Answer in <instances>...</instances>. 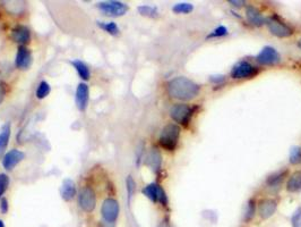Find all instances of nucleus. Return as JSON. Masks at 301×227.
<instances>
[{"mask_svg": "<svg viewBox=\"0 0 301 227\" xmlns=\"http://www.w3.org/2000/svg\"><path fill=\"white\" fill-rule=\"evenodd\" d=\"M98 25L100 29L111 35H118L120 32L119 26L115 22H98Z\"/></svg>", "mask_w": 301, "mask_h": 227, "instance_id": "obj_23", "label": "nucleus"}, {"mask_svg": "<svg viewBox=\"0 0 301 227\" xmlns=\"http://www.w3.org/2000/svg\"><path fill=\"white\" fill-rule=\"evenodd\" d=\"M246 17L255 26H262L265 23V18L259 13L257 8H255L254 6H248L246 8Z\"/></svg>", "mask_w": 301, "mask_h": 227, "instance_id": "obj_18", "label": "nucleus"}, {"mask_svg": "<svg viewBox=\"0 0 301 227\" xmlns=\"http://www.w3.org/2000/svg\"><path fill=\"white\" fill-rule=\"evenodd\" d=\"M71 65L74 66V69L77 72L78 76L81 77L83 81H88L91 77V71L85 63L82 61H73Z\"/></svg>", "mask_w": 301, "mask_h": 227, "instance_id": "obj_21", "label": "nucleus"}, {"mask_svg": "<svg viewBox=\"0 0 301 227\" xmlns=\"http://www.w3.org/2000/svg\"><path fill=\"white\" fill-rule=\"evenodd\" d=\"M192 9H194V6L189 2H180L172 7V10L177 14H188L192 11Z\"/></svg>", "mask_w": 301, "mask_h": 227, "instance_id": "obj_26", "label": "nucleus"}, {"mask_svg": "<svg viewBox=\"0 0 301 227\" xmlns=\"http://www.w3.org/2000/svg\"><path fill=\"white\" fill-rule=\"evenodd\" d=\"M5 95H6V87L2 84H0V103H1L3 99H5Z\"/></svg>", "mask_w": 301, "mask_h": 227, "instance_id": "obj_36", "label": "nucleus"}, {"mask_svg": "<svg viewBox=\"0 0 301 227\" xmlns=\"http://www.w3.org/2000/svg\"><path fill=\"white\" fill-rule=\"evenodd\" d=\"M76 193H77V189H76L75 182L70 178H66L61 184V190H60V194L61 198L65 201H70L75 198Z\"/></svg>", "mask_w": 301, "mask_h": 227, "instance_id": "obj_17", "label": "nucleus"}, {"mask_svg": "<svg viewBox=\"0 0 301 227\" xmlns=\"http://www.w3.org/2000/svg\"><path fill=\"white\" fill-rule=\"evenodd\" d=\"M278 209V202L274 199L266 198L260 200L258 204V214L262 220H268L275 214Z\"/></svg>", "mask_w": 301, "mask_h": 227, "instance_id": "obj_14", "label": "nucleus"}, {"mask_svg": "<svg viewBox=\"0 0 301 227\" xmlns=\"http://www.w3.org/2000/svg\"><path fill=\"white\" fill-rule=\"evenodd\" d=\"M51 92V86L49 83L47 81H42L40 82V84L37 89V92H35V95H37V98L40 99V100H42V99L47 98L48 95L50 94Z\"/></svg>", "mask_w": 301, "mask_h": 227, "instance_id": "obj_24", "label": "nucleus"}, {"mask_svg": "<svg viewBox=\"0 0 301 227\" xmlns=\"http://www.w3.org/2000/svg\"><path fill=\"white\" fill-rule=\"evenodd\" d=\"M25 158V153L18 149H11L2 158V166L6 170H13Z\"/></svg>", "mask_w": 301, "mask_h": 227, "instance_id": "obj_11", "label": "nucleus"}, {"mask_svg": "<svg viewBox=\"0 0 301 227\" xmlns=\"http://www.w3.org/2000/svg\"><path fill=\"white\" fill-rule=\"evenodd\" d=\"M258 73V70L248 62H239L231 71V77L235 79L251 78Z\"/></svg>", "mask_w": 301, "mask_h": 227, "instance_id": "obj_9", "label": "nucleus"}, {"mask_svg": "<svg viewBox=\"0 0 301 227\" xmlns=\"http://www.w3.org/2000/svg\"><path fill=\"white\" fill-rule=\"evenodd\" d=\"M180 132L181 130L177 124H168L164 126L159 138V142L162 148L169 151L175 150L178 145Z\"/></svg>", "mask_w": 301, "mask_h": 227, "instance_id": "obj_2", "label": "nucleus"}, {"mask_svg": "<svg viewBox=\"0 0 301 227\" xmlns=\"http://www.w3.org/2000/svg\"><path fill=\"white\" fill-rule=\"evenodd\" d=\"M287 170H280V172H276L275 174L271 175V176H268L267 178V185L270 186V188H275V186L280 185L282 181L284 180V176H286Z\"/></svg>", "mask_w": 301, "mask_h": 227, "instance_id": "obj_22", "label": "nucleus"}, {"mask_svg": "<svg viewBox=\"0 0 301 227\" xmlns=\"http://www.w3.org/2000/svg\"><path fill=\"white\" fill-rule=\"evenodd\" d=\"M266 25L271 33L278 38H289L294 33L290 26L280 21L275 16H271V17L266 18Z\"/></svg>", "mask_w": 301, "mask_h": 227, "instance_id": "obj_6", "label": "nucleus"}, {"mask_svg": "<svg viewBox=\"0 0 301 227\" xmlns=\"http://www.w3.org/2000/svg\"><path fill=\"white\" fill-rule=\"evenodd\" d=\"M11 39L13 41L18 43L19 46H25L26 43L30 42L31 40V31L26 25H22L18 24L16 25L13 30H11Z\"/></svg>", "mask_w": 301, "mask_h": 227, "instance_id": "obj_15", "label": "nucleus"}, {"mask_svg": "<svg viewBox=\"0 0 301 227\" xmlns=\"http://www.w3.org/2000/svg\"><path fill=\"white\" fill-rule=\"evenodd\" d=\"M168 93L171 98L178 99V100L188 101L196 98L200 91V86L191 79L179 76L168 83Z\"/></svg>", "mask_w": 301, "mask_h": 227, "instance_id": "obj_1", "label": "nucleus"}, {"mask_svg": "<svg viewBox=\"0 0 301 227\" xmlns=\"http://www.w3.org/2000/svg\"><path fill=\"white\" fill-rule=\"evenodd\" d=\"M88 100H90V90H88V85L86 83H79L76 89V95H75V102L77 106L78 110L85 111L88 106Z\"/></svg>", "mask_w": 301, "mask_h": 227, "instance_id": "obj_13", "label": "nucleus"}, {"mask_svg": "<svg viewBox=\"0 0 301 227\" xmlns=\"http://www.w3.org/2000/svg\"><path fill=\"white\" fill-rule=\"evenodd\" d=\"M126 186H127L128 198H129V200H130V198L132 197V194L135 193V190H136V183L134 181V178H132L130 175L127 177V180H126Z\"/></svg>", "mask_w": 301, "mask_h": 227, "instance_id": "obj_31", "label": "nucleus"}, {"mask_svg": "<svg viewBox=\"0 0 301 227\" xmlns=\"http://www.w3.org/2000/svg\"><path fill=\"white\" fill-rule=\"evenodd\" d=\"M32 62H33V56L31 50L25 46H19L15 58L16 67L19 70H27L32 65Z\"/></svg>", "mask_w": 301, "mask_h": 227, "instance_id": "obj_12", "label": "nucleus"}, {"mask_svg": "<svg viewBox=\"0 0 301 227\" xmlns=\"http://www.w3.org/2000/svg\"><path fill=\"white\" fill-rule=\"evenodd\" d=\"M0 227H5V223H3L2 220H0Z\"/></svg>", "mask_w": 301, "mask_h": 227, "instance_id": "obj_38", "label": "nucleus"}, {"mask_svg": "<svg viewBox=\"0 0 301 227\" xmlns=\"http://www.w3.org/2000/svg\"><path fill=\"white\" fill-rule=\"evenodd\" d=\"M210 81L214 82V83H221V82L224 81V76H223V75H216V76H211Z\"/></svg>", "mask_w": 301, "mask_h": 227, "instance_id": "obj_34", "label": "nucleus"}, {"mask_svg": "<svg viewBox=\"0 0 301 227\" xmlns=\"http://www.w3.org/2000/svg\"><path fill=\"white\" fill-rule=\"evenodd\" d=\"M145 164L150 167L152 170H154L155 173H158L160 169H161V165H162V156L160 153V151L153 148L150 150V152L147 153L146 156V160Z\"/></svg>", "mask_w": 301, "mask_h": 227, "instance_id": "obj_16", "label": "nucleus"}, {"mask_svg": "<svg viewBox=\"0 0 301 227\" xmlns=\"http://www.w3.org/2000/svg\"><path fill=\"white\" fill-rule=\"evenodd\" d=\"M287 190L290 193H297L301 191V170L291 175L287 183Z\"/></svg>", "mask_w": 301, "mask_h": 227, "instance_id": "obj_20", "label": "nucleus"}, {"mask_svg": "<svg viewBox=\"0 0 301 227\" xmlns=\"http://www.w3.org/2000/svg\"><path fill=\"white\" fill-rule=\"evenodd\" d=\"M289 159H290V162L292 165L299 164L301 161V147L298 146L292 147L290 150V157H289Z\"/></svg>", "mask_w": 301, "mask_h": 227, "instance_id": "obj_27", "label": "nucleus"}, {"mask_svg": "<svg viewBox=\"0 0 301 227\" xmlns=\"http://www.w3.org/2000/svg\"><path fill=\"white\" fill-rule=\"evenodd\" d=\"M255 214H256V204H255L254 199H250V200L248 201V205H247L246 215H244V221L246 222L251 221L252 218H254Z\"/></svg>", "mask_w": 301, "mask_h": 227, "instance_id": "obj_28", "label": "nucleus"}, {"mask_svg": "<svg viewBox=\"0 0 301 227\" xmlns=\"http://www.w3.org/2000/svg\"><path fill=\"white\" fill-rule=\"evenodd\" d=\"M228 34V29L226 26H219L216 27V29L211 32L210 34L207 35V39L210 38H219V37H224V35Z\"/></svg>", "mask_w": 301, "mask_h": 227, "instance_id": "obj_30", "label": "nucleus"}, {"mask_svg": "<svg viewBox=\"0 0 301 227\" xmlns=\"http://www.w3.org/2000/svg\"><path fill=\"white\" fill-rule=\"evenodd\" d=\"M138 13L142 15V16H146V17H158L159 15V11H158V8L156 7H153V6H148V5H143V6H139L138 8Z\"/></svg>", "mask_w": 301, "mask_h": 227, "instance_id": "obj_25", "label": "nucleus"}, {"mask_svg": "<svg viewBox=\"0 0 301 227\" xmlns=\"http://www.w3.org/2000/svg\"><path fill=\"white\" fill-rule=\"evenodd\" d=\"M120 213V206L119 202L116 199L108 198L103 201L101 207V215L103 220L108 224H114V223L118 220Z\"/></svg>", "mask_w": 301, "mask_h": 227, "instance_id": "obj_5", "label": "nucleus"}, {"mask_svg": "<svg viewBox=\"0 0 301 227\" xmlns=\"http://www.w3.org/2000/svg\"><path fill=\"white\" fill-rule=\"evenodd\" d=\"M292 227H301V207L296 210L291 217Z\"/></svg>", "mask_w": 301, "mask_h": 227, "instance_id": "obj_32", "label": "nucleus"}, {"mask_svg": "<svg viewBox=\"0 0 301 227\" xmlns=\"http://www.w3.org/2000/svg\"><path fill=\"white\" fill-rule=\"evenodd\" d=\"M0 210H1L2 214H7L8 210H9V204H8L6 198L0 199Z\"/></svg>", "mask_w": 301, "mask_h": 227, "instance_id": "obj_33", "label": "nucleus"}, {"mask_svg": "<svg viewBox=\"0 0 301 227\" xmlns=\"http://www.w3.org/2000/svg\"><path fill=\"white\" fill-rule=\"evenodd\" d=\"M229 3H231V5L235 6V7H242L246 2L242 1V0H238V1H237V0H230Z\"/></svg>", "mask_w": 301, "mask_h": 227, "instance_id": "obj_35", "label": "nucleus"}, {"mask_svg": "<svg viewBox=\"0 0 301 227\" xmlns=\"http://www.w3.org/2000/svg\"><path fill=\"white\" fill-rule=\"evenodd\" d=\"M96 7L104 15L110 16V17H120L128 11V5L122 1H117V0L101 1L96 5Z\"/></svg>", "mask_w": 301, "mask_h": 227, "instance_id": "obj_3", "label": "nucleus"}, {"mask_svg": "<svg viewBox=\"0 0 301 227\" xmlns=\"http://www.w3.org/2000/svg\"><path fill=\"white\" fill-rule=\"evenodd\" d=\"M10 132L11 129L9 123L3 125L1 131H0V157L5 156L8 143H9L10 140Z\"/></svg>", "mask_w": 301, "mask_h": 227, "instance_id": "obj_19", "label": "nucleus"}, {"mask_svg": "<svg viewBox=\"0 0 301 227\" xmlns=\"http://www.w3.org/2000/svg\"><path fill=\"white\" fill-rule=\"evenodd\" d=\"M299 47H300V48H301V39H300V40H299Z\"/></svg>", "mask_w": 301, "mask_h": 227, "instance_id": "obj_39", "label": "nucleus"}, {"mask_svg": "<svg viewBox=\"0 0 301 227\" xmlns=\"http://www.w3.org/2000/svg\"><path fill=\"white\" fill-rule=\"evenodd\" d=\"M194 114V109L190 106L184 105V103H177L170 109V116L176 123L181 125H188Z\"/></svg>", "mask_w": 301, "mask_h": 227, "instance_id": "obj_4", "label": "nucleus"}, {"mask_svg": "<svg viewBox=\"0 0 301 227\" xmlns=\"http://www.w3.org/2000/svg\"><path fill=\"white\" fill-rule=\"evenodd\" d=\"M159 227H174V226L171 225V223L169 220H168V218H164V220L160 223Z\"/></svg>", "mask_w": 301, "mask_h": 227, "instance_id": "obj_37", "label": "nucleus"}, {"mask_svg": "<svg viewBox=\"0 0 301 227\" xmlns=\"http://www.w3.org/2000/svg\"><path fill=\"white\" fill-rule=\"evenodd\" d=\"M9 186V177L5 173H0V198H2L3 194Z\"/></svg>", "mask_w": 301, "mask_h": 227, "instance_id": "obj_29", "label": "nucleus"}, {"mask_svg": "<svg viewBox=\"0 0 301 227\" xmlns=\"http://www.w3.org/2000/svg\"><path fill=\"white\" fill-rule=\"evenodd\" d=\"M257 62L262 65H266V66H271V65H275V64L280 63L281 61V56L278 53V50L274 49L273 47H264L260 53L257 55Z\"/></svg>", "mask_w": 301, "mask_h": 227, "instance_id": "obj_10", "label": "nucleus"}, {"mask_svg": "<svg viewBox=\"0 0 301 227\" xmlns=\"http://www.w3.org/2000/svg\"><path fill=\"white\" fill-rule=\"evenodd\" d=\"M78 206L83 212L92 213L96 207V194L90 186H85L81 190L78 196Z\"/></svg>", "mask_w": 301, "mask_h": 227, "instance_id": "obj_7", "label": "nucleus"}, {"mask_svg": "<svg viewBox=\"0 0 301 227\" xmlns=\"http://www.w3.org/2000/svg\"><path fill=\"white\" fill-rule=\"evenodd\" d=\"M143 194L147 197L152 202H159L162 206L168 205V197L166 191L162 189V186H160L158 183H151V184L146 185L143 189Z\"/></svg>", "mask_w": 301, "mask_h": 227, "instance_id": "obj_8", "label": "nucleus"}]
</instances>
